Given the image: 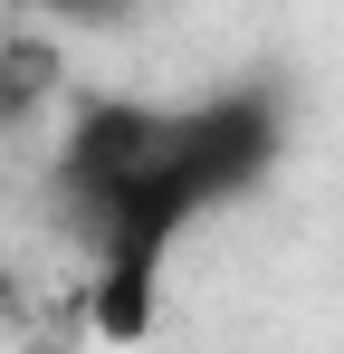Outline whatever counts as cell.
<instances>
[{"label":"cell","mask_w":344,"mask_h":354,"mask_svg":"<svg viewBox=\"0 0 344 354\" xmlns=\"http://www.w3.org/2000/svg\"><path fill=\"white\" fill-rule=\"evenodd\" d=\"M287 153L278 86H211L191 106L153 96H77L48 153V221L86 259V326L106 345L153 335L172 249L258 192Z\"/></svg>","instance_id":"cell-1"},{"label":"cell","mask_w":344,"mask_h":354,"mask_svg":"<svg viewBox=\"0 0 344 354\" xmlns=\"http://www.w3.org/2000/svg\"><path fill=\"white\" fill-rule=\"evenodd\" d=\"M57 86H67V58H57L48 39H29V29L0 19V134H19Z\"/></svg>","instance_id":"cell-2"},{"label":"cell","mask_w":344,"mask_h":354,"mask_svg":"<svg viewBox=\"0 0 344 354\" xmlns=\"http://www.w3.org/2000/svg\"><path fill=\"white\" fill-rule=\"evenodd\" d=\"M19 10H39V19H67V29H124L144 0H19Z\"/></svg>","instance_id":"cell-3"},{"label":"cell","mask_w":344,"mask_h":354,"mask_svg":"<svg viewBox=\"0 0 344 354\" xmlns=\"http://www.w3.org/2000/svg\"><path fill=\"white\" fill-rule=\"evenodd\" d=\"M0 306H10V268H0Z\"/></svg>","instance_id":"cell-4"}]
</instances>
